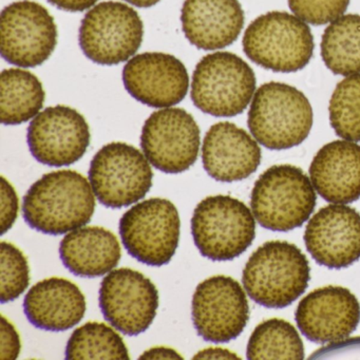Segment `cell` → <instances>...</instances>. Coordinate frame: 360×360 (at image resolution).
<instances>
[{
    "instance_id": "1",
    "label": "cell",
    "mask_w": 360,
    "mask_h": 360,
    "mask_svg": "<svg viewBox=\"0 0 360 360\" xmlns=\"http://www.w3.org/2000/svg\"><path fill=\"white\" fill-rule=\"evenodd\" d=\"M89 181L75 170H58L41 176L24 198L27 224L46 235L60 236L90 222L96 198Z\"/></svg>"
},
{
    "instance_id": "2",
    "label": "cell",
    "mask_w": 360,
    "mask_h": 360,
    "mask_svg": "<svg viewBox=\"0 0 360 360\" xmlns=\"http://www.w3.org/2000/svg\"><path fill=\"white\" fill-rule=\"evenodd\" d=\"M311 269L294 244L269 241L252 252L242 281L248 296L262 307L282 309L296 301L309 285Z\"/></svg>"
},
{
    "instance_id": "3",
    "label": "cell",
    "mask_w": 360,
    "mask_h": 360,
    "mask_svg": "<svg viewBox=\"0 0 360 360\" xmlns=\"http://www.w3.org/2000/svg\"><path fill=\"white\" fill-rule=\"evenodd\" d=\"M248 123L259 144L271 150H283L298 146L309 136L313 109L300 90L271 82L255 92Z\"/></svg>"
},
{
    "instance_id": "4",
    "label": "cell",
    "mask_w": 360,
    "mask_h": 360,
    "mask_svg": "<svg viewBox=\"0 0 360 360\" xmlns=\"http://www.w3.org/2000/svg\"><path fill=\"white\" fill-rule=\"evenodd\" d=\"M315 188L309 176L296 166L275 165L255 183L250 206L264 229L288 231L302 226L316 206Z\"/></svg>"
},
{
    "instance_id": "5",
    "label": "cell",
    "mask_w": 360,
    "mask_h": 360,
    "mask_svg": "<svg viewBox=\"0 0 360 360\" xmlns=\"http://www.w3.org/2000/svg\"><path fill=\"white\" fill-rule=\"evenodd\" d=\"M311 29L286 12H269L254 20L243 37V50L255 64L275 72H297L314 53Z\"/></svg>"
},
{
    "instance_id": "6",
    "label": "cell",
    "mask_w": 360,
    "mask_h": 360,
    "mask_svg": "<svg viewBox=\"0 0 360 360\" xmlns=\"http://www.w3.org/2000/svg\"><path fill=\"white\" fill-rule=\"evenodd\" d=\"M255 91L256 75L250 65L231 52H216L198 63L191 96L204 113L231 117L248 108Z\"/></svg>"
},
{
    "instance_id": "7",
    "label": "cell",
    "mask_w": 360,
    "mask_h": 360,
    "mask_svg": "<svg viewBox=\"0 0 360 360\" xmlns=\"http://www.w3.org/2000/svg\"><path fill=\"white\" fill-rule=\"evenodd\" d=\"M191 233L202 256L212 261H231L252 245L256 221L243 202L229 195H212L195 207Z\"/></svg>"
},
{
    "instance_id": "8",
    "label": "cell",
    "mask_w": 360,
    "mask_h": 360,
    "mask_svg": "<svg viewBox=\"0 0 360 360\" xmlns=\"http://www.w3.org/2000/svg\"><path fill=\"white\" fill-rule=\"evenodd\" d=\"M178 208L153 198L132 206L120 220V235L130 256L150 266L170 262L180 240Z\"/></svg>"
},
{
    "instance_id": "9",
    "label": "cell",
    "mask_w": 360,
    "mask_h": 360,
    "mask_svg": "<svg viewBox=\"0 0 360 360\" xmlns=\"http://www.w3.org/2000/svg\"><path fill=\"white\" fill-rule=\"evenodd\" d=\"M144 25L136 10L119 1H105L92 8L79 28L84 54L98 65L127 62L142 45Z\"/></svg>"
},
{
    "instance_id": "10",
    "label": "cell",
    "mask_w": 360,
    "mask_h": 360,
    "mask_svg": "<svg viewBox=\"0 0 360 360\" xmlns=\"http://www.w3.org/2000/svg\"><path fill=\"white\" fill-rule=\"evenodd\" d=\"M153 172L147 158L126 143H110L92 159L89 182L100 203L121 208L136 203L153 186Z\"/></svg>"
},
{
    "instance_id": "11",
    "label": "cell",
    "mask_w": 360,
    "mask_h": 360,
    "mask_svg": "<svg viewBox=\"0 0 360 360\" xmlns=\"http://www.w3.org/2000/svg\"><path fill=\"white\" fill-rule=\"evenodd\" d=\"M58 44V28L47 9L31 0L7 6L0 16L1 56L10 64L33 68L44 64Z\"/></svg>"
},
{
    "instance_id": "12",
    "label": "cell",
    "mask_w": 360,
    "mask_h": 360,
    "mask_svg": "<svg viewBox=\"0 0 360 360\" xmlns=\"http://www.w3.org/2000/svg\"><path fill=\"white\" fill-rule=\"evenodd\" d=\"M200 128L184 109L155 111L145 122L141 146L153 167L165 174L186 172L197 161Z\"/></svg>"
},
{
    "instance_id": "13",
    "label": "cell",
    "mask_w": 360,
    "mask_h": 360,
    "mask_svg": "<svg viewBox=\"0 0 360 360\" xmlns=\"http://www.w3.org/2000/svg\"><path fill=\"white\" fill-rule=\"evenodd\" d=\"M250 319L248 297L239 282L226 276L202 281L193 297V321L198 335L214 343L229 342Z\"/></svg>"
},
{
    "instance_id": "14",
    "label": "cell",
    "mask_w": 360,
    "mask_h": 360,
    "mask_svg": "<svg viewBox=\"0 0 360 360\" xmlns=\"http://www.w3.org/2000/svg\"><path fill=\"white\" fill-rule=\"evenodd\" d=\"M105 319L128 336L150 328L159 307V292L149 278L131 269L110 271L100 288Z\"/></svg>"
},
{
    "instance_id": "15",
    "label": "cell",
    "mask_w": 360,
    "mask_h": 360,
    "mask_svg": "<svg viewBox=\"0 0 360 360\" xmlns=\"http://www.w3.org/2000/svg\"><path fill=\"white\" fill-rule=\"evenodd\" d=\"M90 129L85 117L67 106L49 107L31 122L29 149L39 163L53 167L81 160L90 145Z\"/></svg>"
},
{
    "instance_id": "16",
    "label": "cell",
    "mask_w": 360,
    "mask_h": 360,
    "mask_svg": "<svg viewBox=\"0 0 360 360\" xmlns=\"http://www.w3.org/2000/svg\"><path fill=\"white\" fill-rule=\"evenodd\" d=\"M304 242L318 264L341 269L360 259V214L345 204L318 210L307 223Z\"/></svg>"
},
{
    "instance_id": "17",
    "label": "cell",
    "mask_w": 360,
    "mask_h": 360,
    "mask_svg": "<svg viewBox=\"0 0 360 360\" xmlns=\"http://www.w3.org/2000/svg\"><path fill=\"white\" fill-rule=\"evenodd\" d=\"M128 94L153 108H169L184 100L189 88L186 67L176 56L160 52L138 54L124 67Z\"/></svg>"
},
{
    "instance_id": "18",
    "label": "cell",
    "mask_w": 360,
    "mask_h": 360,
    "mask_svg": "<svg viewBox=\"0 0 360 360\" xmlns=\"http://www.w3.org/2000/svg\"><path fill=\"white\" fill-rule=\"evenodd\" d=\"M297 326L309 340L337 342L347 338L360 321V304L351 290L326 286L309 292L295 314Z\"/></svg>"
},
{
    "instance_id": "19",
    "label": "cell",
    "mask_w": 360,
    "mask_h": 360,
    "mask_svg": "<svg viewBox=\"0 0 360 360\" xmlns=\"http://www.w3.org/2000/svg\"><path fill=\"white\" fill-rule=\"evenodd\" d=\"M202 162L214 180L236 182L245 180L258 169L261 149L245 130L229 122H220L206 132Z\"/></svg>"
},
{
    "instance_id": "20",
    "label": "cell",
    "mask_w": 360,
    "mask_h": 360,
    "mask_svg": "<svg viewBox=\"0 0 360 360\" xmlns=\"http://www.w3.org/2000/svg\"><path fill=\"white\" fill-rule=\"evenodd\" d=\"M238 0H185L181 11L183 32L198 49H222L237 41L244 26Z\"/></svg>"
},
{
    "instance_id": "21",
    "label": "cell",
    "mask_w": 360,
    "mask_h": 360,
    "mask_svg": "<svg viewBox=\"0 0 360 360\" xmlns=\"http://www.w3.org/2000/svg\"><path fill=\"white\" fill-rule=\"evenodd\" d=\"M318 195L335 204H349L360 198V145L334 141L324 145L309 167Z\"/></svg>"
},
{
    "instance_id": "22",
    "label": "cell",
    "mask_w": 360,
    "mask_h": 360,
    "mask_svg": "<svg viewBox=\"0 0 360 360\" xmlns=\"http://www.w3.org/2000/svg\"><path fill=\"white\" fill-rule=\"evenodd\" d=\"M86 298L79 286L64 278H48L25 297L29 321L44 330L64 332L75 328L86 314Z\"/></svg>"
},
{
    "instance_id": "23",
    "label": "cell",
    "mask_w": 360,
    "mask_h": 360,
    "mask_svg": "<svg viewBox=\"0 0 360 360\" xmlns=\"http://www.w3.org/2000/svg\"><path fill=\"white\" fill-rule=\"evenodd\" d=\"M60 256L65 266L75 276L101 277L119 264L121 245L110 231L98 226L81 227L65 236Z\"/></svg>"
},
{
    "instance_id": "24",
    "label": "cell",
    "mask_w": 360,
    "mask_h": 360,
    "mask_svg": "<svg viewBox=\"0 0 360 360\" xmlns=\"http://www.w3.org/2000/svg\"><path fill=\"white\" fill-rule=\"evenodd\" d=\"M0 115L4 125H20L39 115L45 103L43 84L22 69H5L0 75Z\"/></svg>"
},
{
    "instance_id": "25",
    "label": "cell",
    "mask_w": 360,
    "mask_h": 360,
    "mask_svg": "<svg viewBox=\"0 0 360 360\" xmlns=\"http://www.w3.org/2000/svg\"><path fill=\"white\" fill-rule=\"evenodd\" d=\"M321 56L334 75H360V15H342L328 25L322 35Z\"/></svg>"
},
{
    "instance_id": "26",
    "label": "cell",
    "mask_w": 360,
    "mask_h": 360,
    "mask_svg": "<svg viewBox=\"0 0 360 360\" xmlns=\"http://www.w3.org/2000/svg\"><path fill=\"white\" fill-rule=\"evenodd\" d=\"M248 359H290L304 358V347L296 328L282 319H269L259 324L248 340Z\"/></svg>"
},
{
    "instance_id": "27",
    "label": "cell",
    "mask_w": 360,
    "mask_h": 360,
    "mask_svg": "<svg viewBox=\"0 0 360 360\" xmlns=\"http://www.w3.org/2000/svg\"><path fill=\"white\" fill-rule=\"evenodd\" d=\"M66 358L81 359H129V352L122 337L102 322H87L71 335Z\"/></svg>"
},
{
    "instance_id": "28",
    "label": "cell",
    "mask_w": 360,
    "mask_h": 360,
    "mask_svg": "<svg viewBox=\"0 0 360 360\" xmlns=\"http://www.w3.org/2000/svg\"><path fill=\"white\" fill-rule=\"evenodd\" d=\"M328 112L330 126L337 136L360 142V75H349L336 86Z\"/></svg>"
},
{
    "instance_id": "29",
    "label": "cell",
    "mask_w": 360,
    "mask_h": 360,
    "mask_svg": "<svg viewBox=\"0 0 360 360\" xmlns=\"http://www.w3.org/2000/svg\"><path fill=\"white\" fill-rule=\"evenodd\" d=\"M0 300L11 302L24 294L30 284V267L24 252L14 244L0 243Z\"/></svg>"
},
{
    "instance_id": "30",
    "label": "cell",
    "mask_w": 360,
    "mask_h": 360,
    "mask_svg": "<svg viewBox=\"0 0 360 360\" xmlns=\"http://www.w3.org/2000/svg\"><path fill=\"white\" fill-rule=\"evenodd\" d=\"M349 0H288L295 16L314 26L330 24L347 11Z\"/></svg>"
},
{
    "instance_id": "31",
    "label": "cell",
    "mask_w": 360,
    "mask_h": 360,
    "mask_svg": "<svg viewBox=\"0 0 360 360\" xmlns=\"http://www.w3.org/2000/svg\"><path fill=\"white\" fill-rule=\"evenodd\" d=\"M18 214V198L11 183L1 178V235L12 229Z\"/></svg>"
},
{
    "instance_id": "32",
    "label": "cell",
    "mask_w": 360,
    "mask_h": 360,
    "mask_svg": "<svg viewBox=\"0 0 360 360\" xmlns=\"http://www.w3.org/2000/svg\"><path fill=\"white\" fill-rule=\"evenodd\" d=\"M20 339L13 324L1 316V352L0 359H16L20 353Z\"/></svg>"
},
{
    "instance_id": "33",
    "label": "cell",
    "mask_w": 360,
    "mask_h": 360,
    "mask_svg": "<svg viewBox=\"0 0 360 360\" xmlns=\"http://www.w3.org/2000/svg\"><path fill=\"white\" fill-rule=\"evenodd\" d=\"M58 9L68 12H83L94 7L98 0H48Z\"/></svg>"
},
{
    "instance_id": "34",
    "label": "cell",
    "mask_w": 360,
    "mask_h": 360,
    "mask_svg": "<svg viewBox=\"0 0 360 360\" xmlns=\"http://www.w3.org/2000/svg\"><path fill=\"white\" fill-rule=\"evenodd\" d=\"M193 359H240L237 354L222 347H207L193 356Z\"/></svg>"
},
{
    "instance_id": "35",
    "label": "cell",
    "mask_w": 360,
    "mask_h": 360,
    "mask_svg": "<svg viewBox=\"0 0 360 360\" xmlns=\"http://www.w3.org/2000/svg\"><path fill=\"white\" fill-rule=\"evenodd\" d=\"M140 359H183V357L172 347H155L145 351Z\"/></svg>"
},
{
    "instance_id": "36",
    "label": "cell",
    "mask_w": 360,
    "mask_h": 360,
    "mask_svg": "<svg viewBox=\"0 0 360 360\" xmlns=\"http://www.w3.org/2000/svg\"><path fill=\"white\" fill-rule=\"evenodd\" d=\"M130 5L136 6L139 8H150L157 5L161 0H125Z\"/></svg>"
}]
</instances>
